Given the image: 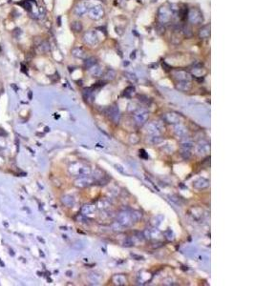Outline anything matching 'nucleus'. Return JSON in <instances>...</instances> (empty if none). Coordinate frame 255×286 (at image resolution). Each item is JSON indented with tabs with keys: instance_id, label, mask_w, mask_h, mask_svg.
Instances as JSON below:
<instances>
[{
	"instance_id": "obj_1",
	"label": "nucleus",
	"mask_w": 255,
	"mask_h": 286,
	"mask_svg": "<svg viewBox=\"0 0 255 286\" xmlns=\"http://www.w3.org/2000/svg\"><path fill=\"white\" fill-rule=\"evenodd\" d=\"M141 217V213L138 211H122L117 216V222H118L122 227H129L135 222H137Z\"/></svg>"
},
{
	"instance_id": "obj_2",
	"label": "nucleus",
	"mask_w": 255,
	"mask_h": 286,
	"mask_svg": "<svg viewBox=\"0 0 255 286\" xmlns=\"http://www.w3.org/2000/svg\"><path fill=\"white\" fill-rule=\"evenodd\" d=\"M174 12L172 11L171 8L166 6H162L158 11V21L162 25H166L170 23V21L173 17Z\"/></svg>"
},
{
	"instance_id": "obj_3",
	"label": "nucleus",
	"mask_w": 255,
	"mask_h": 286,
	"mask_svg": "<svg viewBox=\"0 0 255 286\" xmlns=\"http://www.w3.org/2000/svg\"><path fill=\"white\" fill-rule=\"evenodd\" d=\"M69 172L74 176H88L91 174V168L81 163H75L70 166Z\"/></svg>"
},
{
	"instance_id": "obj_4",
	"label": "nucleus",
	"mask_w": 255,
	"mask_h": 286,
	"mask_svg": "<svg viewBox=\"0 0 255 286\" xmlns=\"http://www.w3.org/2000/svg\"><path fill=\"white\" fill-rule=\"evenodd\" d=\"M187 18L190 23L194 25H199L204 22V16H202V12L198 8H192L187 13Z\"/></svg>"
},
{
	"instance_id": "obj_5",
	"label": "nucleus",
	"mask_w": 255,
	"mask_h": 286,
	"mask_svg": "<svg viewBox=\"0 0 255 286\" xmlns=\"http://www.w3.org/2000/svg\"><path fill=\"white\" fill-rule=\"evenodd\" d=\"M88 14H89V17L92 20H100L104 16V9L100 5L93 6L92 8L89 9Z\"/></svg>"
},
{
	"instance_id": "obj_6",
	"label": "nucleus",
	"mask_w": 255,
	"mask_h": 286,
	"mask_svg": "<svg viewBox=\"0 0 255 286\" xmlns=\"http://www.w3.org/2000/svg\"><path fill=\"white\" fill-rule=\"evenodd\" d=\"M83 41L85 44L89 45V46H96L99 43V36L96 31H87L83 34Z\"/></svg>"
},
{
	"instance_id": "obj_7",
	"label": "nucleus",
	"mask_w": 255,
	"mask_h": 286,
	"mask_svg": "<svg viewBox=\"0 0 255 286\" xmlns=\"http://www.w3.org/2000/svg\"><path fill=\"white\" fill-rule=\"evenodd\" d=\"M172 76L179 81H190L192 79V74L185 70H174Z\"/></svg>"
},
{
	"instance_id": "obj_8",
	"label": "nucleus",
	"mask_w": 255,
	"mask_h": 286,
	"mask_svg": "<svg viewBox=\"0 0 255 286\" xmlns=\"http://www.w3.org/2000/svg\"><path fill=\"white\" fill-rule=\"evenodd\" d=\"M95 183V179L93 177H90L87 176H82L79 178H78L76 181H75V185L79 188H85V187H89Z\"/></svg>"
},
{
	"instance_id": "obj_9",
	"label": "nucleus",
	"mask_w": 255,
	"mask_h": 286,
	"mask_svg": "<svg viewBox=\"0 0 255 286\" xmlns=\"http://www.w3.org/2000/svg\"><path fill=\"white\" fill-rule=\"evenodd\" d=\"M164 130V127L162 126L160 122H152L149 123L146 127V131L148 134H153V135H159L160 133Z\"/></svg>"
},
{
	"instance_id": "obj_10",
	"label": "nucleus",
	"mask_w": 255,
	"mask_h": 286,
	"mask_svg": "<svg viewBox=\"0 0 255 286\" xmlns=\"http://www.w3.org/2000/svg\"><path fill=\"white\" fill-rule=\"evenodd\" d=\"M89 3L86 1H82L78 3L74 9V13L77 16H83L84 14L89 11Z\"/></svg>"
},
{
	"instance_id": "obj_11",
	"label": "nucleus",
	"mask_w": 255,
	"mask_h": 286,
	"mask_svg": "<svg viewBox=\"0 0 255 286\" xmlns=\"http://www.w3.org/2000/svg\"><path fill=\"white\" fill-rule=\"evenodd\" d=\"M149 114L146 110H140L136 115H135V120L139 126L144 125L148 119Z\"/></svg>"
},
{
	"instance_id": "obj_12",
	"label": "nucleus",
	"mask_w": 255,
	"mask_h": 286,
	"mask_svg": "<svg viewBox=\"0 0 255 286\" xmlns=\"http://www.w3.org/2000/svg\"><path fill=\"white\" fill-rule=\"evenodd\" d=\"M163 120L167 123H172V124H176L179 123L181 118H180V116L175 114V113H167V114H164L162 116Z\"/></svg>"
},
{
	"instance_id": "obj_13",
	"label": "nucleus",
	"mask_w": 255,
	"mask_h": 286,
	"mask_svg": "<svg viewBox=\"0 0 255 286\" xmlns=\"http://www.w3.org/2000/svg\"><path fill=\"white\" fill-rule=\"evenodd\" d=\"M210 146L207 142H200L196 147V153L199 156H206L209 153Z\"/></svg>"
},
{
	"instance_id": "obj_14",
	"label": "nucleus",
	"mask_w": 255,
	"mask_h": 286,
	"mask_svg": "<svg viewBox=\"0 0 255 286\" xmlns=\"http://www.w3.org/2000/svg\"><path fill=\"white\" fill-rule=\"evenodd\" d=\"M191 73L194 77H204V74L206 73V71L205 69L202 68V64H195L193 65L192 69H191Z\"/></svg>"
},
{
	"instance_id": "obj_15",
	"label": "nucleus",
	"mask_w": 255,
	"mask_h": 286,
	"mask_svg": "<svg viewBox=\"0 0 255 286\" xmlns=\"http://www.w3.org/2000/svg\"><path fill=\"white\" fill-rule=\"evenodd\" d=\"M109 116L114 122L118 123L119 118H121V113H119V110L117 106H113L109 109Z\"/></svg>"
},
{
	"instance_id": "obj_16",
	"label": "nucleus",
	"mask_w": 255,
	"mask_h": 286,
	"mask_svg": "<svg viewBox=\"0 0 255 286\" xmlns=\"http://www.w3.org/2000/svg\"><path fill=\"white\" fill-rule=\"evenodd\" d=\"M198 35L201 39H207L210 36V25H205L200 28Z\"/></svg>"
},
{
	"instance_id": "obj_17",
	"label": "nucleus",
	"mask_w": 255,
	"mask_h": 286,
	"mask_svg": "<svg viewBox=\"0 0 255 286\" xmlns=\"http://www.w3.org/2000/svg\"><path fill=\"white\" fill-rule=\"evenodd\" d=\"M209 186V181L206 178H199L197 179L196 181L193 183V187L195 189L197 190H202V189H205V188L208 187Z\"/></svg>"
},
{
	"instance_id": "obj_18",
	"label": "nucleus",
	"mask_w": 255,
	"mask_h": 286,
	"mask_svg": "<svg viewBox=\"0 0 255 286\" xmlns=\"http://www.w3.org/2000/svg\"><path fill=\"white\" fill-rule=\"evenodd\" d=\"M144 237H146L147 238H158L161 237V232L156 228L146 229L144 231Z\"/></svg>"
},
{
	"instance_id": "obj_19",
	"label": "nucleus",
	"mask_w": 255,
	"mask_h": 286,
	"mask_svg": "<svg viewBox=\"0 0 255 286\" xmlns=\"http://www.w3.org/2000/svg\"><path fill=\"white\" fill-rule=\"evenodd\" d=\"M89 73H90V74H91L92 77H101V76H102L103 71H102V68H101L100 65L96 64V65H94V66H92L91 68H90V69H89Z\"/></svg>"
},
{
	"instance_id": "obj_20",
	"label": "nucleus",
	"mask_w": 255,
	"mask_h": 286,
	"mask_svg": "<svg viewBox=\"0 0 255 286\" xmlns=\"http://www.w3.org/2000/svg\"><path fill=\"white\" fill-rule=\"evenodd\" d=\"M176 87L179 91L189 92L191 90V83H190V81H179Z\"/></svg>"
},
{
	"instance_id": "obj_21",
	"label": "nucleus",
	"mask_w": 255,
	"mask_h": 286,
	"mask_svg": "<svg viewBox=\"0 0 255 286\" xmlns=\"http://www.w3.org/2000/svg\"><path fill=\"white\" fill-rule=\"evenodd\" d=\"M174 132H175L177 137H179V138H185L187 135V129L184 126L180 125V124H178L174 127Z\"/></svg>"
},
{
	"instance_id": "obj_22",
	"label": "nucleus",
	"mask_w": 255,
	"mask_h": 286,
	"mask_svg": "<svg viewBox=\"0 0 255 286\" xmlns=\"http://www.w3.org/2000/svg\"><path fill=\"white\" fill-rule=\"evenodd\" d=\"M72 55L75 57L82 59V58H84L86 56V52L81 47H76V48H74L72 50Z\"/></svg>"
},
{
	"instance_id": "obj_23",
	"label": "nucleus",
	"mask_w": 255,
	"mask_h": 286,
	"mask_svg": "<svg viewBox=\"0 0 255 286\" xmlns=\"http://www.w3.org/2000/svg\"><path fill=\"white\" fill-rule=\"evenodd\" d=\"M37 48H38V51L42 54H46L51 50L50 44L48 41H41L38 45H37Z\"/></svg>"
},
{
	"instance_id": "obj_24",
	"label": "nucleus",
	"mask_w": 255,
	"mask_h": 286,
	"mask_svg": "<svg viewBox=\"0 0 255 286\" xmlns=\"http://www.w3.org/2000/svg\"><path fill=\"white\" fill-rule=\"evenodd\" d=\"M95 211H96V206L90 205V204L84 205L83 207H82V209H81V212H82V214H83L84 216L93 215L95 213Z\"/></svg>"
},
{
	"instance_id": "obj_25",
	"label": "nucleus",
	"mask_w": 255,
	"mask_h": 286,
	"mask_svg": "<svg viewBox=\"0 0 255 286\" xmlns=\"http://www.w3.org/2000/svg\"><path fill=\"white\" fill-rule=\"evenodd\" d=\"M61 200L63 202V204L66 205V206H68V207L74 206L75 202H76V201H75V198L72 197V195H64Z\"/></svg>"
},
{
	"instance_id": "obj_26",
	"label": "nucleus",
	"mask_w": 255,
	"mask_h": 286,
	"mask_svg": "<svg viewBox=\"0 0 255 286\" xmlns=\"http://www.w3.org/2000/svg\"><path fill=\"white\" fill-rule=\"evenodd\" d=\"M71 29L75 33H80L82 31V29H83V26H82L80 21H74L71 24Z\"/></svg>"
},
{
	"instance_id": "obj_27",
	"label": "nucleus",
	"mask_w": 255,
	"mask_h": 286,
	"mask_svg": "<svg viewBox=\"0 0 255 286\" xmlns=\"http://www.w3.org/2000/svg\"><path fill=\"white\" fill-rule=\"evenodd\" d=\"M96 64H97V59L93 56L86 58L85 61H84V67L86 68V69H90L92 66H94Z\"/></svg>"
},
{
	"instance_id": "obj_28",
	"label": "nucleus",
	"mask_w": 255,
	"mask_h": 286,
	"mask_svg": "<svg viewBox=\"0 0 255 286\" xmlns=\"http://www.w3.org/2000/svg\"><path fill=\"white\" fill-rule=\"evenodd\" d=\"M134 93H135V87L129 86V87H127L125 89V91L123 93V95L126 96V97H131L132 95H134Z\"/></svg>"
},
{
	"instance_id": "obj_29",
	"label": "nucleus",
	"mask_w": 255,
	"mask_h": 286,
	"mask_svg": "<svg viewBox=\"0 0 255 286\" xmlns=\"http://www.w3.org/2000/svg\"><path fill=\"white\" fill-rule=\"evenodd\" d=\"M193 142L192 141H185L182 143V149L183 150H188V151H191L193 149Z\"/></svg>"
},
{
	"instance_id": "obj_30",
	"label": "nucleus",
	"mask_w": 255,
	"mask_h": 286,
	"mask_svg": "<svg viewBox=\"0 0 255 286\" xmlns=\"http://www.w3.org/2000/svg\"><path fill=\"white\" fill-rule=\"evenodd\" d=\"M125 281H126V280L122 276H116V277H114V282L116 284H118V285H122V284L125 283Z\"/></svg>"
},
{
	"instance_id": "obj_31",
	"label": "nucleus",
	"mask_w": 255,
	"mask_h": 286,
	"mask_svg": "<svg viewBox=\"0 0 255 286\" xmlns=\"http://www.w3.org/2000/svg\"><path fill=\"white\" fill-rule=\"evenodd\" d=\"M156 32L158 33V34H160V35H162L164 33H166V27H164V25H162V24H158L157 25V27H156Z\"/></svg>"
},
{
	"instance_id": "obj_32",
	"label": "nucleus",
	"mask_w": 255,
	"mask_h": 286,
	"mask_svg": "<svg viewBox=\"0 0 255 286\" xmlns=\"http://www.w3.org/2000/svg\"><path fill=\"white\" fill-rule=\"evenodd\" d=\"M183 33H184V36H186V37L192 36V31H191V28L189 26H184L183 29Z\"/></svg>"
},
{
	"instance_id": "obj_33",
	"label": "nucleus",
	"mask_w": 255,
	"mask_h": 286,
	"mask_svg": "<svg viewBox=\"0 0 255 286\" xmlns=\"http://www.w3.org/2000/svg\"><path fill=\"white\" fill-rule=\"evenodd\" d=\"M115 77H116V73H115L114 70H112V69L108 70V71L106 72V73H105V77H106L107 79H110V80L114 79Z\"/></svg>"
},
{
	"instance_id": "obj_34",
	"label": "nucleus",
	"mask_w": 255,
	"mask_h": 286,
	"mask_svg": "<svg viewBox=\"0 0 255 286\" xmlns=\"http://www.w3.org/2000/svg\"><path fill=\"white\" fill-rule=\"evenodd\" d=\"M125 77L127 79H129L131 82H137V77L136 74H134L132 73H125Z\"/></svg>"
},
{
	"instance_id": "obj_35",
	"label": "nucleus",
	"mask_w": 255,
	"mask_h": 286,
	"mask_svg": "<svg viewBox=\"0 0 255 286\" xmlns=\"http://www.w3.org/2000/svg\"><path fill=\"white\" fill-rule=\"evenodd\" d=\"M181 155L184 159H188L191 156V151H188V150H183Z\"/></svg>"
},
{
	"instance_id": "obj_36",
	"label": "nucleus",
	"mask_w": 255,
	"mask_h": 286,
	"mask_svg": "<svg viewBox=\"0 0 255 286\" xmlns=\"http://www.w3.org/2000/svg\"><path fill=\"white\" fill-rule=\"evenodd\" d=\"M162 141V138L161 137H159V135H154V137L151 138V142L153 143V144H159V143H161Z\"/></svg>"
},
{
	"instance_id": "obj_37",
	"label": "nucleus",
	"mask_w": 255,
	"mask_h": 286,
	"mask_svg": "<svg viewBox=\"0 0 255 286\" xmlns=\"http://www.w3.org/2000/svg\"><path fill=\"white\" fill-rule=\"evenodd\" d=\"M83 95H84V97H85V99L87 100V99H89L90 97H91V95H92V92H91V90L90 89H84V91H83Z\"/></svg>"
},
{
	"instance_id": "obj_38",
	"label": "nucleus",
	"mask_w": 255,
	"mask_h": 286,
	"mask_svg": "<svg viewBox=\"0 0 255 286\" xmlns=\"http://www.w3.org/2000/svg\"><path fill=\"white\" fill-rule=\"evenodd\" d=\"M112 228H113L114 231H122V226L118 222H115L113 225H112Z\"/></svg>"
},
{
	"instance_id": "obj_39",
	"label": "nucleus",
	"mask_w": 255,
	"mask_h": 286,
	"mask_svg": "<svg viewBox=\"0 0 255 286\" xmlns=\"http://www.w3.org/2000/svg\"><path fill=\"white\" fill-rule=\"evenodd\" d=\"M166 233H167V234H164V235H166V238L167 239H169V240H173L174 239V234H173V232H172L171 230H167V232H166Z\"/></svg>"
},
{
	"instance_id": "obj_40",
	"label": "nucleus",
	"mask_w": 255,
	"mask_h": 286,
	"mask_svg": "<svg viewBox=\"0 0 255 286\" xmlns=\"http://www.w3.org/2000/svg\"><path fill=\"white\" fill-rule=\"evenodd\" d=\"M22 5H23V7L26 10H28V11L32 10V5H31V3H30L29 1H27V0H24L23 3H22Z\"/></svg>"
},
{
	"instance_id": "obj_41",
	"label": "nucleus",
	"mask_w": 255,
	"mask_h": 286,
	"mask_svg": "<svg viewBox=\"0 0 255 286\" xmlns=\"http://www.w3.org/2000/svg\"><path fill=\"white\" fill-rule=\"evenodd\" d=\"M99 206L101 209H105V208L109 207V204H108V202H106L105 200H100V203H99Z\"/></svg>"
},
{
	"instance_id": "obj_42",
	"label": "nucleus",
	"mask_w": 255,
	"mask_h": 286,
	"mask_svg": "<svg viewBox=\"0 0 255 286\" xmlns=\"http://www.w3.org/2000/svg\"><path fill=\"white\" fill-rule=\"evenodd\" d=\"M123 245L124 246H126V247H130V246H132L133 245V241L130 239V238H126L125 240H124V243H123Z\"/></svg>"
},
{
	"instance_id": "obj_43",
	"label": "nucleus",
	"mask_w": 255,
	"mask_h": 286,
	"mask_svg": "<svg viewBox=\"0 0 255 286\" xmlns=\"http://www.w3.org/2000/svg\"><path fill=\"white\" fill-rule=\"evenodd\" d=\"M139 98H140V101H141V102H145V103H148V98L146 96H144V95H140L139 96Z\"/></svg>"
},
{
	"instance_id": "obj_44",
	"label": "nucleus",
	"mask_w": 255,
	"mask_h": 286,
	"mask_svg": "<svg viewBox=\"0 0 255 286\" xmlns=\"http://www.w3.org/2000/svg\"><path fill=\"white\" fill-rule=\"evenodd\" d=\"M162 68H163V69L166 70V71H170V70H171V67H170L168 64H166V62H162Z\"/></svg>"
},
{
	"instance_id": "obj_45",
	"label": "nucleus",
	"mask_w": 255,
	"mask_h": 286,
	"mask_svg": "<svg viewBox=\"0 0 255 286\" xmlns=\"http://www.w3.org/2000/svg\"><path fill=\"white\" fill-rule=\"evenodd\" d=\"M115 167H116V169H117V170H118V171L121 172V173H123V172H124V171H123V169H122V167L121 166V165H118V164H116V165H115Z\"/></svg>"
},
{
	"instance_id": "obj_46",
	"label": "nucleus",
	"mask_w": 255,
	"mask_h": 286,
	"mask_svg": "<svg viewBox=\"0 0 255 286\" xmlns=\"http://www.w3.org/2000/svg\"><path fill=\"white\" fill-rule=\"evenodd\" d=\"M140 155L142 157H144V159H147V156L145 155V151H144V150H140Z\"/></svg>"
},
{
	"instance_id": "obj_47",
	"label": "nucleus",
	"mask_w": 255,
	"mask_h": 286,
	"mask_svg": "<svg viewBox=\"0 0 255 286\" xmlns=\"http://www.w3.org/2000/svg\"><path fill=\"white\" fill-rule=\"evenodd\" d=\"M130 58H131V59L136 58V51H133V52H131V55H130Z\"/></svg>"
},
{
	"instance_id": "obj_48",
	"label": "nucleus",
	"mask_w": 255,
	"mask_h": 286,
	"mask_svg": "<svg viewBox=\"0 0 255 286\" xmlns=\"http://www.w3.org/2000/svg\"><path fill=\"white\" fill-rule=\"evenodd\" d=\"M132 257L138 259V260H140V259H144V258H142V257H138V256H135V255H132Z\"/></svg>"
},
{
	"instance_id": "obj_49",
	"label": "nucleus",
	"mask_w": 255,
	"mask_h": 286,
	"mask_svg": "<svg viewBox=\"0 0 255 286\" xmlns=\"http://www.w3.org/2000/svg\"><path fill=\"white\" fill-rule=\"evenodd\" d=\"M0 265H1V267H5V263L2 261V259H0Z\"/></svg>"
}]
</instances>
